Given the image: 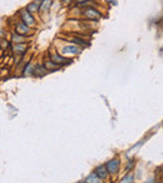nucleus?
I'll use <instances>...</instances> for the list:
<instances>
[{
    "instance_id": "3",
    "label": "nucleus",
    "mask_w": 163,
    "mask_h": 183,
    "mask_svg": "<svg viewBox=\"0 0 163 183\" xmlns=\"http://www.w3.org/2000/svg\"><path fill=\"white\" fill-rule=\"evenodd\" d=\"M30 27H28L25 23H18L17 24V27H15V29H17V32L15 33H18V34H20V35H24V34H28L29 32H30V29H29Z\"/></svg>"
},
{
    "instance_id": "11",
    "label": "nucleus",
    "mask_w": 163,
    "mask_h": 183,
    "mask_svg": "<svg viewBox=\"0 0 163 183\" xmlns=\"http://www.w3.org/2000/svg\"><path fill=\"white\" fill-rule=\"evenodd\" d=\"M25 49H27V47L25 45H22V44L14 47V52H18V53H22L20 50H25Z\"/></svg>"
},
{
    "instance_id": "12",
    "label": "nucleus",
    "mask_w": 163,
    "mask_h": 183,
    "mask_svg": "<svg viewBox=\"0 0 163 183\" xmlns=\"http://www.w3.org/2000/svg\"><path fill=\"white\" fill-rule=\"evenodd\" d=\"M73 42H74V43H77V44H82V45H87L86 40H83V39H79V38H74V39H73Z\"/></svg>"
},
{
    "instance_id": "10",
    "label": "nucleus",
    "mask_w": 163,
    "mask_h": 183,
    "mask_svg": "<svg viewBox=\"0 0 163 183\" xmlns=\"http://www.w3.org/2000/svg\"><path fill=\"white\" fill-rule=\"evenodd\" d=\"M13 40H14V43H22L23 42V35L15 33V34H13Z\"/></svg>"
},
{
    "instance_id": "4",
    "label": "nucleus",
    "mask_w": 163,
    "mask_h": 183,
    "mask_svg": "<svg viewBox=\"0 0 163 183\" xmlns=\"http://www.w3.org/2000/svg\"><path fill=\"white\" fill-rule=\"evenodd\" d=\"M118 166H119V161H118V159H112L111 162L107 163V168H108L109 173H112V174H116V173H117Z\"/></svg>"
},
{
    "instance_id": "13",
    "label": "nucleus",
    "mask_w": 163,
    "mask_h": 183,
    "mask_svg": "<svg viewBox=\"0 0 163 183\" xmlns=\"http://www.w3.org/2000/svg\"><path fill=\"white\" fill-rule=\"evenodd\" d=\"M70 2H72V0H63V3H64V4H69Z\"/></svg>"
},
{
    "instance_id": "6",
    "label": "nucleus",
    "mask_w": 163,
    "mask_h": 183,
    "mask_svg": "<svg viewBox=\"0 0 163 183\" xmlns=\"http://www.w3.org/2000/svg\"><path fill=\"white\" fill-rule=\"evenodd\" d=\"M49 55H50V58H52V62H54L55 64H65L67 62H72V60H69V59H64V58H63V57H60L59 54L53 55V54L50 53Z\"/></svg>"
},
{
    "instance_id": "7",
    "label": "nucleus",
    "mask_w": 163,
    "mask_h": 183,
    "mask_svg": "<svg viewBox=\"0 0 163 183\" xmlns=\"http://www.w3.org/2000/svg\"><path fill=\"white\" fill-rule=\"evenodd\" d=\"M79 50H78V48L77 47H74V45H70V47H64L63 48V53L65 54V53H70V54H75V53H78Z\"/></svg>"
},
{
    "instance_id": "5",
    "label": "nucleus",
    "mask_w": 163,
    "mask_h": 183,
    "mask_svg": "<svg viewBox=\"0 0 163 183\" xmlns=\"http://www.w3.org/2000/svg\"><path fill=\"white\" fill-rule=\"evenodd\" d=\"M108 168H107V166H99L97 169H96V174L101 178V179H104V178H107V176H108Z\"/></svg>"
},
{
    "instance_id": "14",
    "label": "nucleus",
    "mask_w": 163,
    "mask_h": 183,
    "mask_svg": "<svg viewBox=\"0 0 163 183\" xmlns=\"http://www.w3.org/2000/svg\"><path fill=\"white\" fill-rule=\"evenodd\" d=\"M78 3H82V0H78Z\"/></svg>"
},
{
    "instance_id": "9",
    "label": "nucleus",
    "mask_w": 163,
    "mask_h": 183,
    "mask_svg": "<svg viewBox=\"0 0 163 183\" xmlns=\"http://www.w3.org/2000/svg\"><path fill=\"white\" fill-rule=\"evenodd\" d=\"M27 10H29V12H37V10H40V7H38V3H32L29 7H28V9Z\"/></svg>"
},
{
    "instance_id": "1",
    "label": "nucleus",
    "mask_w": 163,
    "mask_h": 183,
    "mask_svg": "<svg viewBox=\"0 0 163 183\" xmlns=\"http://www.w3.org/2000/svg\"><path fill=\"white\" fill-rule=\"evenodd\" d=\"M20 17H22L23 23H25L28 27H34V25H35V20H34V18L30 15V12H29V10H22V12H20Z\"/></svg>"
},
{
    "instance_id": "2",
    "label": "nucleus",
    "mask_w": 163,
    "mask_h": 183,
    "mask_svg": "<svg viewBox=\"0 0 163 183\" xmlns=\"http://www.w3.org/2000/svg\"><path fill=\"white\" fill-rule=\"evenodd\" d=\"M83 14H84V17H86L87 19H99V18L102 17L101 13H99L98 10L93 9V8H88V9H86Z\"/></svg>"
},
{
    "instance_id": "15",
    "label": "nucleus",
    "mask_w": 163,
    "mask_h": 183,
    "mask_svg": "<svg viewBox=\"0 0 163 183\" xmlns=\"http://www.w3.org/2000/svg\"><path fill=\"white\" fill-rule=\"evenodd\" d=\"M79 183H87V182H79Z\"/></svg>"
},
{
    "instance_id": "8",
    "label": "nucleus",
    "mask_w": 163,
    "mask_h": 183,
    "mask_svg": "<svg viewBox=\"0 0 163 183\" xmlns=\"http://www.w3.org/2000/svg\"><path fill=\"white\" fill-rule=\"evenodd\" d=\"M86 182H87V183H99V177H98L96 173H93V174H91V176L86 179Z\"/></svg>"
}]
</instances>
